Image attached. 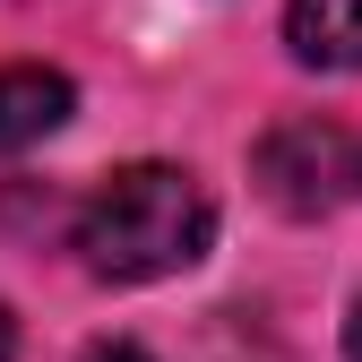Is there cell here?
Segmentation results:
<instances>
[{"label": "cell", "mask_w": 362, "mask_h": 362, "mask_svg": "<svg viewBox=\"0 0 362 362\" xmlns=\"http://www.w3.org/2000/svg\"><path fill=\"white\" fill-rule=\"evenodd\" d=\"M69 104H78V86H69L61 69H35V61L0 69V156H18V147H35V139H52V129L69 121Z\"/></svg>", "instance_id": "3"}, {"label": "cell", "mask_w": 362, "mask_h": 362, "mask_svg": "<svg viewBox=\"0 0 362 362\" xmlns=\"http://www.w3.org/2000/svg\"><path fill=\"white\" fill-rule=\"evenodd\" d=\"M345 362H362V302H354V320H345Z\"/></svg>", "instance_id": "7"}, {"label": "cell", "mask_w": 362, "mask_h": 362, "mask_svg": "<svg viewBox=\"0 0 362 362\" xmlns=\"http://www.w3.org/2000/svg\"><path fill=\"white\" fill-rule=\"evenodd\" d=\"M78 362H156V354H147L139 337H104V345H86Z\"/></svg>", "instance_id": "5"}, {"label": "cell", "mask_w": 362, "mask_h": 362, "mask_svg": "<svg viewBox=\"0 0 362 362\" xmlns=\"http://www.w3.org/2000/svg\"><path fill=\"white\" fill-rule=\"evenodd\" d=\"M285 43L310 69H362V0H285Z\"/></svg>", "instance_id": "4"}, {"label": "cell", "mask_w": 362, "mask_h": 362, "mask_svg": "<svg viewBox=\"0 0 362 362\" xmlns=\"http://www.w3.org/2000/svg\"><path fill=\"white\" fill-rule=\"evenodd\" d=\"M0 362H18V320H9V302H0Z\"/></svg>", "instance_id": "6"}, {"label": "cell", "mask_w": 362, "mask_h": 362, "mask_svg": "<svg viewBox=\"0 0 362 362\" xmlns=\"http://www.w3.org/2000/svg\"><path fill=\"white\" fill-rule=\"evenodd\" d=\"M250 164H259V190L285 216H328L354 190V139L337 121H276Z\"/></svg>", "instance_id": "2"}, {"label": "cell", "mask_w": 362, "mask_h": 362, "mask_svg": "<svg viewBox=\"0 0 362 362\" xmlns=\"http://www.w3.org/2000/svg\"><path fill=\"white\" fill-rule=\"evenodd\" d=\"M69 242L86 259V276L104 285H156L199 267L216 242V199L199 190V173L181 164H121L112 181H95L69 224Z\"/></svg>", "instance_id": "1"}]
</instances>
